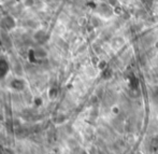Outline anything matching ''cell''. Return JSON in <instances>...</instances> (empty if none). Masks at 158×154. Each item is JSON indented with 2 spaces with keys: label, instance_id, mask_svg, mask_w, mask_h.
Masks as SVG:
<instances>
[{
  "label": "cell",
  "instance_id": "cell-1",
  "mask_svg": "<svg viewBox=\"0 0 158 154\" xmlns=\"http://www.w3.org/2000/svg\"><path fill=\"white\" fill-rule=\"evenodd\" d=\"M35 55H36V57H38V58H44V57L48 56V52H46L44 49L39 47V49H37V50L35 51Z\"/></svg>",
  "mask_w": 158,
  "mask_h": 154
},
{
  "label": "cell",
  "instance_id": "cell-2",
  "mask_svg": "<svg viewBox=\"0 0 158 154\" xmlns=\"http://www.w3.org/2000/svg\"><path fill=\"white\" fill-rule=\"evenodd\" d=\"M4 22H6V28H9V29H11V28H13L14 27V20H13L11 16H8V17L4 18Z\"/></svg>",
  "mask_w": 158,
  "mask_h": 154
},
{
  "label": "cell",
  "instance_id": "cell-3",
  "mask_svg": "<svg viewBox=\"0 0 158 154\" xmlns=\"http://www.w3.org/2000/svg\"><path fill=\"white\" fill-rule=\"evenodd\" d=\"M45 37V33L43 31V30H39V31H37L36 33H35V36H33V38L36 39L37 41H40L41 42V40Z\"/></svg>",
  "mask_w": 158,
  "mask_h": 154
},
{
  "label": "cell",
  "instance_id": "cell-4",
  "mask_svg": "<svg viewBox=\"0 0 158 154\" xmlns=\"http://www.w3.org/2000/svg\"><path fill=\"white\" fill-rule=\"evenodd\" d=\"M27 23H28V26L31 27V28H36V27L38 26V24H37L35 21H31V20H29V21L27 22Z\"/></svg>",
  "mask_w": 158,
  "mask_h": 154
},
{
  "label": "cell",
  "instance_id": "cell-5",
  "mask_svg": "<svg viewBox=\"0 0 158 154\" xmlns=\"http://www.w3.org/2000/svg\"><path fill=\"white\" fill-rule=\"evenodd\" d=\"M33 3H35V1H33V0H25V1H24V4L26 7H32Z\"/></svg>",
  "mask_w": 158,
  "mask_h": 154
}]
</instances>
